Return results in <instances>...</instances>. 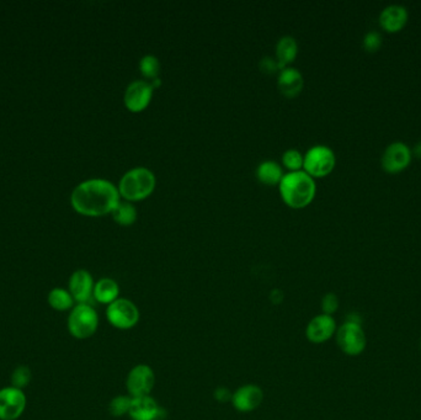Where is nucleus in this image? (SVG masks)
<instances>
[{
	"label": "nucleus",
	"instance_id": "1",
	"mask_svg": "<svg viewBox=\"0 0 421 420\" xmlns=\"http://www.w3.org/2000/svg\"><path fill=\"white\" fill-rule=\"evenodd\" d=\"M120 201L119 189L105 179H89L80 182L70 196L73 209L80 215L89 217L112 213Z\"/></svg>",
	"mask_w": 421,
	"mask_h": 420
},
{
	"label": "nucleus",
	"instance_id": "2",
	"mask_svg": "<svg viewBox=\"0 0 421 420\" xmlns=\"http://www.w3.org/2000/svg\"><path fill=\"white\" fill-rule=\"evenodd\" d=\"M280 193L287 206L292 209H304L315 196V182L304 171H290L280 182Z\"/></svg>",
	"mask_w": 421,
	"mask_h": 420
},
{
	"label": "nucleus",
	"instance_id": "3",
	"mask_svg": "<svg viewBox=\"0 0 421 420\" xmlns=\"http://www.w3.org/2000/svg\"><path fill=\"white\" fill-rule=\"evenodd\" d=\"M155 175L144 166L132 168L121 178L119 193L121 198L128 202H136L147 199L155 189Z\"/></svg>",
	"mask_w": 421,
	"mask_h": 420
},
{
	"label": "nucleus",
	"instance_id": "4",
	"mask_svg": "<svg viewBox=\"0 0 421 420\" xmlns=\"http://www.w3.org/2000/svg\"><path fill=\"white\" fill-rule=\"evenodd\" d=\"M67 325L75 339H89L99 328V314L90 303H77L69 313Z\"/></svg>",
	"mask_w": 421,
	"mask_h": 420
},
{
	"label": "nucleus",
	"instance_id": "5",
	"mask_svg": "<svg viewBox=\"0 0 421 420\" xmlns=\"http://www.w3.org/2000/svg\"><path fill=\"white\" fill-rule=\"evenodd\" d=\"M336 344L349 356H359L366 349L367 339L362 323L346 321L336 330Z\"/></svg>",
	"mask_w": 421,
	"mask_h": 420
},
{
	"label": "nucleus",
	"instance_id": "6",
	"mask_svg": "<svg viewBox=\"0 0 421 420\" xmlns=\"http://www.w3.org/2000/svg\"><path fill=\"white\" fill-rule=\"evenodd\" d=\"M139 318L141 313L136 303L125 297L117 298L106 308V319L116 330H132L138 324Z\"/></svg>",
	"mask_w": 421,
	"mask_h": 420
},
{
	"label": "nucleus",
	"instance_id": "7",
	"mask_svg": "<svg viewBox=\"0 0 421 420\" xmlns=\"http://www.w3.org/2000/svg\"><path fill=\"white\" fill-rule=\"evenodd\" d=\"M335 154L326 146H314L303 155V169L312 178L328 175L335 166Z\"/></svg>",
	"mask_w": 421,
	"mask_h": 420
},
{
	"label": "nucleus",
	"instance_id": "8",
	"mask_svg": "<svg viewBox=\"0 0 421 420\" xmlns=\"http://www.w3.org/2000/svg\"><path fill=\"white\" fill-rule=\"evenodd\" d=\"M155 385L154 370L147 363H139L132 368L126 379V388L132 398L150 396Z\"/></svg>",
	"mask_w": 421,
	"mask_h": 420
},
{
	"label": "nucleus",
	"instance_id": "9",
	"mask_svg": "<svg viewBox=\"0 0 421 420\" xmlns=\"http://www.w3.org/2000/svg\"><path fill=\"white\" fill-rule=\"evenodd\" d=\"M28 399L23 390L4 387L0 390V420H17L26 409Z\"/></svg>",
	"mask_w": 421,
	"mask_h": 420
},
{
	"label": "nucleus",
	"instance_id": "10",
	"mask_svg": "<svg viewBox=\"0 0 421 420\" xmlns=\"http://www.w3.org/2000/svg\"><path fill=\"white\" fill-rule=\"evenodd\" d=\"M153 86L146 80H135L127 86L125 91L126 108L132 113H141L147 108L153 97Z\"/></svg>",
	"mask_w": 421,
	"mask_h": 420
},
{
	"label": "nucleus",
	"instance_id": "11",
	"mask_svg": "<svg viewBox=\"0 0 421 420\" xmlns=\"http://www.w3.org/2000/svg\"><path fill=\"white\" fill-rule=\"evenodd\" d=\"M335 319L328 314H318L309 321L306 328V338L313 344H324L336 334Z\"/></svg>",
	"mask_w": 421,
	"mask_h": 420
},
{
	"label": "nucleus",
	"instance_id": "12",
	"mask_svg": "<svg viewBox=\"0 0 421 420\" xmlns=\"http://www.w3.org/2000/svg\"><path fill=\"white\" fill-rule=\"evenodd\" d=\"M264 392L262 387L248 383L237 388L232 394V404L240 413H251L262 405Z\"/></svg>",
	"mask_w": 421,
	"mask_h": 420
},
{
	"label": "nucleus",
	"instance_id": "13",
	"mask_svg": "<svg viewBox=\"0 0 421 420\" xmlns=\"http://www.w3.org/2000/svg\"><path fill=\"white\" fill-rule=\"evenodd\" d=\"M128 415L132 420H164L166 412L152 396H146L132 398Z\"/></svg>",
	"mask_w": 421,
	"mask_h": 420
},
{
	"label": "nucleus",
	"instance_id": "14",
	"mask_svg": "<svg viewBox=\"0 0 421 420\" xmlns=\"http://www.w3.org/2000/svg\"><path fill=\"white\" fill-rule=\"evenodd\" d=\"M411 160V151L403 142H394L388 146L382 157V165L388 173H398L405 169Z\"/></svg>",
	"mask_w": 421,
	"mask_h": 420
},
{
	"label": "nucleus",
	"instance_id": "15",
	"mask_svg": "<svg viewBox=\"0 0 421 420\" xmlns=\"http://www.w3.org/2000/svg\"><path fill=\"white\" fill-rule=\"evenodd\" d=\"M94 278L88 270L79 269L69 278V289L70 295L73 296L77 303H90L94 292Z\"/></svg>",
	"mask_w": 421,
	"mask_h": 420
},
{
	"label": "nucleus",
	"instance_id": "16",
	"mask_svg": "<svg viewBox=\"0 0 421 420\" xmlns=\"http://www.w3.org/2000/svg\"><path fill=\"white\" fill-rule=\"evenodd\" d=\"M303 84H304L303 75L298 69L286 67L280 70L277 86H279L280 91L285 97H290V99L297 97L303 89Z\"/></svg>",
	"mask_w": 421,
	"mask_h": 420
},
{
	"label": "nucleus",
	"instance_id": "17",
	"mask_svg": "<svg viewBox=\"0 0 421 420\" xmlns=\"http://www.w3.org/2000/svg\"><path fill=\"white\" fill-rule=\"evenodd\" d=\"M408 20V12L404 6H389L382 10L380 15V23L382 28L389 32L399 31L404 26Z\"/></svg>",
	"mask_w": 421,
	"mask_h": 420
},
{
	"label": "nucleus",
	"instance_id": "18",
	"mask_svg": "<svg viewBox=\"0 0 421 420\" xmlns=\"http://www.w3.org/2000/svg\"><path fill=\"white\" fill-rule=\"evenodd\" d=\"M92 298L101 305L108 306L117 298H120V286L114 278H100L94 286Z\"/></svg>",
	"mask_w": 421,
	"mask_h": 420
},
{
	"label": "nucleus",
	"instance_id": "19",
	"mask_svg": "<svg viewBox=\"0 0 421 420\" xmlns=\"http://www.w3.org/2000/svg\"><path fill=\"white\" fill-rule=\"evenodd\" d=\"M298 53L297 41L292 36H284L276 44V61L279 62L281 69L288 67L293 62Z\"/></svg>",
	"mask_w": 421,
	"mask_h": 420
},
{
	"label": "nucleus",
	"instance_id": "20",
	"mask_svg": "<svg viewBox=\"0 0 421 420\" xmlns=\"http://www.w3.org/2000/svg\"><path fill=\"white\" fill-rule=\"evenodd\" d=\"M284 175L281 165L273 160H265L256 168V178L265 185L280 184Z\"/></svg>",
	"mask_w": 421,
	"mask_h": 420
},
{
	"label": "nucleus",
	"instance_id": "21",
	"mask_svg": "<svg viewBox=\"0 0 421 420\" xmlns=\"http://www.w3.org/2000/svg\"><path fill=\"white\" fill-rule=\"evenodd\" d=\"M47 301H48V305L58 312L72 311L75 303V298H73V296L70 295V292L62 287H55L53 290L50 291Z\"/></svg>",
	"mask_w": 421,
	"mask_h": 420
},
{
	"label": "nucleus",
	"instance_id": "22",
	"mask_svg": "<svg viewBox=\"0 0 421 420\" xmlns=\"http://www.w3.org/2000/svg\"><path fill=\"white\" fill-rule=\"evenodd\" d=\"M136 207L132 202L128 201H120V204L116 206V209L112 211V217L115 221L117 222L121 226L128 227L137 221Z\"/></svg>",
	"mask_w": 421,
	"mask_h": 420
},
{
	"label": "nucleus",
	"instance_id": "23",
	"mask_svg": "<svg viewBox=\"0 0 421 420\" xmlns=\"http://www.w3.org/2000/svg\"><path fill=\"white\" fill-rule=\"evenodd\" d=\"M132 397L128 394H120L111 399V402L108 404V412L112 417H122V415L128 414L130 408H131Z\"/></svg>",
	"mask_w": 421,
	"mask_h": 420
},
{
	"label": "nucleus",
	"instance_id": "24",
	"mask_svg": "<svg viewBox=\"0 0 421 420\" xmlns=\"http://www.w3.org/2000/svg\"><path fill=\"white\" fill-rule=\"evenodd\" d=\"M139 70L148 79L153 80L158 78V74L160 72L159 59L155 57L154 55L144 56L139 61Z\"/></svg>",
	"mask_w": 421,
	"mask_h": 420
},
{
	"label": "nucleus",
	"instance_id": "25",
	"mask_svg": "<svg viewBox=\"0 0 421 420\" xmlns=\"http://www.w3.org/2000/svg\"><path fill=\"white\" fill-rule=\"evenodd\" d=\"M282 164L290 171H301L303 168V155L297 149H287L282 155Z\"/></svg>",
	"mask_w": 421,
	"mask_h": 420
},
{
	"label": "nucleus",
	"instance_id": "26",
	"mask_svg": "<svg viewBox=\"0 0 421 420\" xmlns=\"http://www.w3.org/2000/svg\"><path fill=\"white\" fill-rule=\"evenodd\" d=\"M31 381V370L28 366H19L12 375V386L23 390Z\"/></svg>",
	"mask_w": 421,
	"mask_h": 420
},
{
	"label": "nucleus",
	"instance_id": "27",
	"mask_svg": "<svg viewBox=\"0 0 421 420\" xmlns=\"http://www.w3.org/2000/svg\"><path fill=\"white\" fill-rule=\"evenodd\" d=\"M339 297L335 295V294H333V292H328L326 295H324V297L322 298V311L324 314H328V316H333L334 313L339 309Z\"/></svg>",
	"mask_w": 421,
	"mask_h": 420
},
{
	"label": "nucleus",
	"instance_id": "28",
	"mask_svg": "<svg viewBox=\"0 0 421 420\" xmlns=\"http://www.w3.org/2000/svg\"><path fill=\"white\" fill-rule=\"evenodd\" d=\"M381 35L376 32V31H370V32H367L366 36H364V46L367 51H376V50L381 47Z\"/></svg>",
	"mask_w": 421,
	"mask_h": 420
},
{
	"label": "nucleus",
	"instance_id": "29",
	"mask_svg": "<svg viewBox=\"0 0 421 420\" xmlns=\"http://www.w3.org/2000/svg\"><path fill=\"white\" fill-rule=\"evenodd\" d=\"M260 69H262L264 73L273 74L275 72H279L281 70L279 62L276 61V58L273 57H264L260 61Z\"/></svg>",
	"mask_w": 421,
	"mask_h": 420
},
{
	"label": "nucleus",
	"instance_id": "30",
	"mask_svg": "<svg viewBox=\"0 0 421 420\" xmlns=\"http://www.w3.org/2000/svg\"><path fill=\"white\" fill-rule=\"evenodd\" d=\"M232 394L233 393L226 387H218L215 391V398L221 403H227L229 401H232Z\"/></svg>",
	"mask_w": 421,
	"mask_h": 420
},
{
	"label": "nucleus",
	"instance_id": "31",
	"mask_svg": "<svg viewBox=\"0 0 421 420\" xmlns=\"http://www.w3.org/2000/svg\"><path fill=\"white\" fill-rule=\"evenodd\" d=\"M150 84H152V86H153V89H155V88L160 86V84H161V80H160L159 78H155V79L150 82Z\"/></svg>",
	"mask_w": 421,
	"mask_h": 420
},
{
	"label": "nucleus",
	"instance_id": "32",
	"mask_svg": "<svg viewBox=\"0 0 421 420\" xmlns=\"http://www.w3.org/2000/svg\"><path fill=\"white\" fill-rule=\"evenodd\" d=\"M414 153H415L419 158H421V142L416 144L415 148H414Z\"/></svg>",
	"mask_w": 421,
	"mask_h": 420
},
{
	"label": "nucleus",
	"instance_id": "33",
	"mask_svg": "<svg viewBox=\"0 0 421 420\" xmlns=\"http://www.w3.org/2000/svg\"><path fill=\"white\" fill-rule=\"evenodd\" d=\"M420 349H421V341H420Z\"/></svg>",
	"mask_w": 421,
	"mask_h": 420
}]
</instances>
